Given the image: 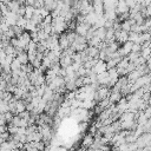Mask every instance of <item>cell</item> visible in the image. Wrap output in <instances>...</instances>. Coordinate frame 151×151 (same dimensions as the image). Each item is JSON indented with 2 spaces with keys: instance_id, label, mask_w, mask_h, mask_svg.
Returning a JSON list of instances; mask_svg holds the SVG:
<instances>
[{
  "instance_id": "1",
  "label": "cell",
  "mask_w": 151,
  "mask_h": 151,
  "mask_svg": "<svg viewBox=\"0 0 151 151\" xmlns=\"http://www.w3.org/2000/svg\"><path fill=\"white\" fill-rule=\"evenodd\" d=\"M92 70H93V72H94V73H97V74H100V73L105 72V71L107 70L106 61H104V60L99 59V60L96 63V65L92 67Z\"/></svg>"
},
{
  "instance_id": "2",
  "label": "cell",
  "mask_w": 151,
  "mask_h": 151,
  "mask_svg": "<svg viewBox=\"0 0 151 151\" xmlns=\"http://www.w3.org/2000/svg\"><path fill=\"white\" fill-rule=\"evenodd\" d=\"M59 45H60V48L64 51V50H67L70 48L71 46V42H70V39L67 37V33H63L59 38Z\"/></svg>"
},
{
  "instance_id": "3",
  "label": "cell",
  "mask_w": 151,
  "mask_h": 151,
  "mask_svg": "<svg viewBox=\"0 0 151 151\" xmlns=\"http://www.w3.org/2000/svg\"><path fill=\"white\" fill-rule=\"evenodd\" d=\"M17 58H18V60L22 64V65H26V64H28L29 63V58H28V53L26 52V51H24V52H21V53H19L18 55H17Z\"/></svg>"
},
{
  "instance_id": "4",
  "label": "cell",
  "mask_w": 151,
  "mask_h": 151,
  "mask_svg": "<svg viewBox=\"0 0 151 151\" xmlns=\"http://www.w3.org/2000/svg\"><path fill=\"white\" fill-rule=\"evenodd\" d=\"M93 142H94L93 134H87V136H85V138L83 139L81 145H83V147H90V146L93 144Z\"/></svg>"
},
{
  "instance_id": "5",
  "label": "cell",
  "mask_w": 151,
  "mask_h": 151,
  "mask_svg": "<svg viewBox=\"0 0 151 151\" xmlns=\"http://www.w3.org/2000/svg\"><path fill=\"white\" fill-rule=\"evenodd\" d=\"M0 151H12V149H11V146H9L8 140H6V142H2V143H1V149H0Z\"/></svg>"
},
{
  "instance_id": "6",
  "label": "cell",
  "mask_w": 151,
  "mask_h": 151,
  "mask_svg": "<svg viewBox=\"0 0 151 151\" xmlns=\"http://www.w3.org/2000/svg\"><path fill=\"white\" fill-rule=\"evenodd\" d=\"M118 149H119L120 151H129V143H124V144L119 145Z\"/></svg>"
},
{
  "instance_id": "7",
  "label": "cell",
  "mask_w": 151,
  "mask_h": 151,
  "mask_svg": "<svg viewBox=\"0 0 151 151\" xmlns=\"http://www.w3.org/2000/svg\"><path fill=\"white\" fill-rule=\"evenodd\" d=\"M86 127H87V123H86V122H81V123L79 124V131H80V132H83L84 130H86Z\"/></svg>"
},
{
  "instance_id": "8",
  "label": "cell",
  "mask_w": 151,
  "mask_h": 151,
  "mask_svg": "<svg viewBox=\"0 0 151 151\" xmlns=\"http://www.w3.org/2000/svg\"><path fill=\"white\" fill-rule=\"evenodd\" d=\"M109 151H110V150H109Z\"/></svg>"
}]
</instances>
